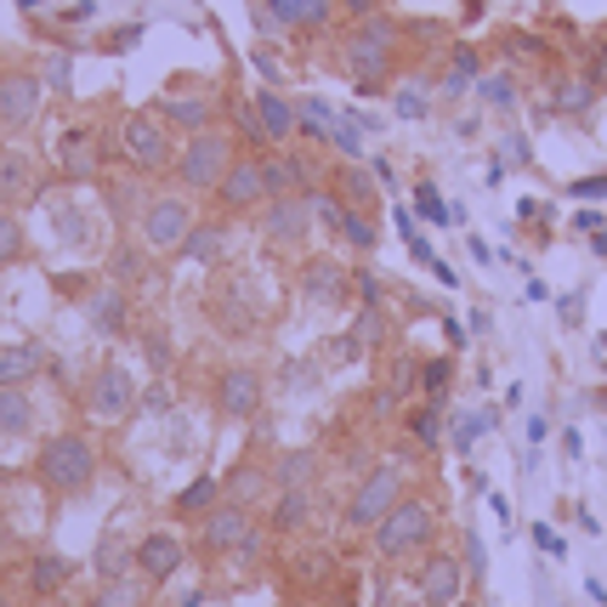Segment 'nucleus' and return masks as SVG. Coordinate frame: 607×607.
Here are the masks:
<instances>
[{"instance_id": "1", "label": "nucleus", "mask_w": 607, "mask_h": 607, "mask_svg": "<svg viewBox=\"0 0 607 607\" xmlns=\"http://www.w3.org/2000/svg\"><path fill=\"white\" fill-rule=\"evenodd\" d=\"M397 45H403V29H397L386 12H370V18L352 23V34H346V45H341V69L352 74V85L370 97V91H381V85L392 80Z\"/></svg>"}, {"instance_id": "7", "label": "nucleus", "mask_w": 607, "mask_h": 607, "mask_svg": "<svg viewBox=\"0 0 607 607\" xmlns=\"http://www.w3.org/2000/svg\"><path fill=\"white\" fill-rule=\"evenodd\" d=\"M154 114H160L171 131L193 136V131L216 125V114H222V85H193V80H176V85H165V91H160Z\"/></svg>"}, {"instance_id": "53", "label": "nucleus", "mask_w": 607, "mask_h": 607, "mask_svg": "<svg viewBox=\"0 0 607 607\" xmlns=\"http://www.w3.org/2000/svg\"><path fill=\"white\" fill-rule=\"evenodd\" d=\"M454 607H488V601H477V596H461V601H454Z\"/></svg>"}, {"instance_id": "18", "label": "nucleus", "mask_w": 607, "mask_h": 607, "mask_svg": "<svg viewBox=\"0 0 607 607\" xmlns=\"http://www.w3.org/2000/svg\"><path fill=\"white\" fill-rule=\"evenodd\" d=\"M58 165L69 182H97L103 176V136H97L91 125H69L58 136Z\"/></svg>"}, {"instance_id": "10", "label": "nucleus", "mask_w": 607, "mask_h": 607, "mask_svg": "<svg viewBox=\"0 0 607 607\" xmlns=\"http://www.w3.org/2000/svg\"><path fill=\"white\" fill-rule=\"evenodd\" d=\"M313 193H273L262 205V239L279 244V250H301L313 233Z\"/></svg>"}, {"instance_id": "24", "label": "nucleus", "mask_w": 607, "mask_h": 607, "mask_svg": "<svg viewBox=\"0 0 607 607\" xmlns=\"http://www.w3.org/2000/svg\"><path fill=\"white\" fill-rule=\"evenodd\" d=\"M313 517H318V494L313 488H279L273 494V512H267L273 534H307Z\"/></svg>"}, {"instance_id": "5", "label": "nucleus", "mask_w": 607, "mask_h": 607, "mask_svg": "<svg viewBox=\"0 0 607 607\" xmlns=\"http://www.w3.org/2000/svg\"><path fill=\"white\" fill-rule=\"evenodd\" d=\"M193 205H188V193H148L142 199V216H136V239L148 256H176L182 239L193 233Z\"/></svg>"}, {"instance_id": "45", "label": "nucleus", "mask_w": 607, "mask_h": 607, "mask_svg": "<svg viewBox=\"0 0 607 607\" xmlns=\"http://www.w3.org/2000/svg\"><path fill=\"white\" fill-rule=\"evenodd\" d=\"M352 290H358L364 307H381V295H386V290H381V279H375L370 267H364V273H352Z\"/></svg>"}, {"instance_id": "21", "label": "nucleus", "mask_w": 607, "mask_h": 607, "mask_svg": "<svg viewBox=\"0 0 607 607\" xmlns=\"http://www.w3.org/2000/svg\"><path fill=\"white\" fill-rule=\"evenodd\" d=\"M324 188L341 199L346 211H370V216H375V205H381V188L370 182V171H364L358 160H341V165L324 176Z\"/></svg>"}, {"instance_id": "2", "label": "nucleus", "mask_w": 607, "mask_h": 607, "mask_svg": "<svg viewBox=\"0 0 607 607\" xmlns=\"http://www.w3.org/2000/svg\"><path fill=\"white\" fill-rule=\"evenodd\" d=\"M370 545H375L381 563H415V556H426L437 545V512H432V499L403 494L392 512L370 528Z\"/></svg>"}, {"instance_id": "40", "label": "nucleus", "mask_w": 607, "mask_h": 607, "mask_svg": "<svg viewBox=\"0 0 607 607\" xmlns=\"http://www.w3.org/2000/svg\"><path fill=\"white\" fill-rule=\"evenodd\" d=\"M109 279H114V284H125V290H131V284H142V250H136V244H120V250H114Z\"/></svg>"}, {"instance_id": "11", "label": "nucleus", "mask_w": 607, "mask_h": 607, "mask_svg": "<svg viewBox=\"0 0 607 607\" xmlns=\"http://www.w3.org/2000/svg\"><path fill=\"white\" fill-rule=\"evenodd\" d=\"M136 375L120 364V358H109V364H97V375L85 381V409L97 415V421H120V415H131L136 409Z\"/></svg>"}, {"instance_id": "41", "label": "nucleus", "mask_w": 607, "mask_h": 607, "mask_svg": "<svg viewBox=\"0 0 607 607\" xmlns=\"http://www.w3.org/2000/svg\"><path fill=\"white\" fill-rule=\"evenodd\" d=\"M330 142H335V154H341V160H364V125L335 120V125H330Z\"/></svg>"}, {"instance_id": "9", "label": "nucleus", "mask_w": 607, "mask_h": 607, "mask_svg": "<svg viewBox=\"0 0 607 607\" xmlns=\"http://www.w3.org/2000/svg\"><path fill=\"white\" fill-rule=\"evenodd\" d=\"M466 585H472V568L461 563L454 550H426L421 556V568H415V596L426 601V607H454L466 596Z\"/></svg>"}, {"instance_id": "48", "label": "nucleus", "mask_w": 607, "mask_h": 607, "mask_svg": "<svg viewBox=\"0 0 607 607\" xmlns=\"http://www.w3.org/2000/svg\"><path fill=\"white\" fill-rule=\"evenodd\" d=\"M426 109H432V103H426L421 91H403V97H397V114H403V120H421Z\"/></svg>"}, {"instance_id": "42", "label": "nucleus", "mask_w": 607, "mask_h": 607, "mask_svg": "<svg viewBox=\"0 0 607 607\" xmlns=\"http://www.w3.org/2000/svg\"><path fill=\"white\" fill-rule=\"evenodd\" d=\"M448 386H454V358H426L421 364V392L426 397H443Z\"/></svg>"}, {"instance_id": "23", "label": "nucleus", "mask_w": 607, "mask_h": 607, "mask_svg": "<svg viewBox=\"0 0 607 607\" xmlns=\"http://www.w3.org/2000/svg\"><path fill=\"white\" fill-rule=\"evenodd\" d=\"M85 313H91V330H97V335H125V330H131V290L109 279L103 290L85 301Z\"/></svg>"}, {"instance_id": "38", "label": "nucleus", "mask_w": 607, "mask_h": 607, "mask_svg": "<svg viewBox=\"0 0 607 607\" xmlns=\"http://www.w3.org/2000/svg\"><path fill=\"white\" fill-rule=\"evenodd\" d=\"M23 250H29V233H23V222H18L12 211H0V267L23 262Z\"/></svg>"}, {"instance_id": "13", "label": "nucleus", "mask_w": 607, "mask_h": 607, "mask_svg": "<svg viewBox=\"0 0 607 607\" xmlns=\"http://www.w3.org/2000/svg\"><path fill=\"white\" fill-rule=\"evenodd\" d=\"M250 534H256V512H244L233 499H216L205 517H199V550L205 556H233Z\"/></svg>"}, {"instance_id": "12", "label": "nucleus", "mask_w": 607, "mask_h": 607, "mask_svg": "<svg viewBox=\"0 0 607 607\" xmlns=\"http://www.w3.org/2000/svg\"><path fill=\"white\" fill-rule=\"evenodd\" d=\"M267 205V176H262V154H239L227 165V176L216 182V211L222 216H244Z\"/></svg>"}, {"instance_id": "34", "label": "nucleus", "mask_w": 607, "mask_h": 607, "mask_svg": "<svg viewBox=\"0 0 607 607\" xmlns=\"http://www.w3.org/2000/svg\"><path fill=\"white\" fill-rule=\"evenodd\" d=\"M477 52H472V45H454V58H448V69H443V80H437V91L443 97H461V91H472L477 85Z\"/></svg>"}, {"instance_id": "4", "label": "nucleus", "mask_w": 607, "mask_h": 607, "mask_svg": "<svg viewBox=\"0 0 607 607\" xmlns=\"http://www.w3.org/2000/svg\"><path fill=\"white\" fill-rule=\"evenodd\" d=\"M233 136L222 125H205V131H193L182 148H176V182L182 193H216V182L227 176L233 165Z\"/></svg>"}, {"instance_id": "47", "label": "nucleus", "mask_w": 607, "mask_h": 607, "mask_svg": "<svg viewBox=\"0 0 607 607\" xmlns=\"http://www.w3.org/2000/svg\"><path fill=\"white\" fill-rule=\"evenodd\" d=\"M136 403H142L148 415H165V409H171V386H165V381H154V386H148Z\"/></svg>"}, {"instance_id": "54", "label": "nucleus", "mask_w": 607, "mask_h": 607, "mask_svg": "<svg viewBox=\"0 0 607 607\" xmlns=\"http://www.w3.org/2000/svg\"><path fill=\"white\" fill-rule=\"evenodd\" d=\"M0 607H12V601H7V596H0Z\"/></svg>"}, {"instance_id": "50", "label": "nucleus", "mask_w": 607, "mask_h": 607, "mask_svg": "<svg viewBox=\"0 0 607 607\" xmlns=\"http://www.w3.org/2000/svg\"><path fill=\"white\" fill-rule=\"evenodd\" d=\"M335 7L352 18V23H358V18H370V12H381V0H335Z\"/></svg>"}, {"instance_id": "43", "label": "nucleus", "mask_w": 607, "mask_h": 607, "mask_svg": "<svg viewBox=\"0 0 607 607\" xmlns=\"http://www.w3.org/2000/svg\"><path fill=\"white\" fill-rule=\"evenodd\" d=\"M142 352H148V370H171V341L160 335V330H142Z\"/></svg>"}, {"instance_id": "28", "label": "nucleus", "mask_w": 607, "mask_h": 607, "mask_svg": "<svg viewBox=\"0 0 607 607\" xmlns=\"http://www.w3.org/2000/svg\"><path fill=\"white\" fill-rule=\"evenodd\" d=\"M262 7L279 18V29H324L335 0H262Z\"/></svg>"}, {"instance_id": "37", "label": "nucleus", "mask_w": 607, "mask_h": 607, "mask_svg": "<svg viewBox=\"0 0 607 607\" xmlns=\"http://www.w3.org/2000/svg\"><path fill=\"white\" fill-rule=\"evenodd\" d=\"M477 97H483L488 109L512 114V109H517V80H512V74H477Z\"/></svg>"}, {"instance_id": "39", "label": "nucleus", "mask_w": 607, "mask_h": 607, "mask_svg": "<svg viewBox=\"0 0 607 607\" xmlns=\"http://www.w3.org/2000/svg\"><path fill=\"white\" fill-rule=\"evenodd\" d=\"M590 103H596V85H590V80H563V85H556V97H550L556 114H579V109H590Z\"/></svg>"}, {"instance_id": "55", "label": "nucleus", "mask_w": 607, "mask_h": 607, "mask_svg": "<svg viewBox=\"0 0 607 607\" xmlns=\"http://www.w3.org/2000/svg\"><path fill=\"white\" fill-rule=\"evenodd\" d=\"M415 607H426V601H421V596H415Z\"/></svg>"}, {"instance_id": "3", "label": "nucleus", "mask_w": 607, "mask_h": 607, "mask_svg": "<svg viewBox=\"0 0 607 607\" xmlns=\"http://www.w3.org/2000/svg\"><path fill=\"white\" fill-rule=\"evenodd\" d=\"M34 477L52 488V494H85L97 483V443L80 432H58L45 437L34 454Z\"/></svg>"}, {"instance_id": "14", "label": "nucleus", "mask_w": 607, "mask_h": 607, "mask_svg": "<svg viewBox=\"0 0 607 607\" xmlns=\"http://www.w3.org/2000/svg\"><path fill=\"white\" fill-rule=\"evenodd\" d=\"M262 397H267V381L256 364H227L216 375V415L222 421H250L262 409Z\"/></svg>"}, {"instance_id": "49", "label": "nucleus", "mask_w": 607, "mask_h": 607, "mask_svg": "<svg viewBox=\"0 0 607 607\" xmlns=\"http://www.w3.org/2000/svg\"><path fill=\"white\" fill-rule=\"evenodd\" d=\"M568 193H574V199H607V176H585V182H574Z\"/></svg>"}, {"instance_id": "22", "label": "nucleus", "mask_w": 607, "mask_h": 607, "mask_svg": "<svg viewBox=\"0 0 607 607\" xmlns=\"http://www.w3.org/2000/svg\"><path fill=\"white\" fill-rule=\"evenodd\" d=\"M34 188H40V165L23 154V148H0V211L23 205Z\"/></svg>"}, {"instance_id": "32", "label": "nucleus", "mask_w": 607, "mask_h": 607, "mask_svg": "<svg viewBox=\"0 0 607 607\" xmlns=\"http://www.w3.org/2000/svg\"><path fill=\"white\" fill-rule=\"evenodd\" d=\"M34 375H40V346H29V341L0 346V386H29Z\"/></svg>"}, {"instance_id": "6", "label": "nucleus", "mask_w": 607, "mask_h": 607, "mask_svg": "<svg viewBox=\"0 0 607 607\" xmlns=\"http://www.w3.org/2000/svg\"><path fill=\"white\" fill-rule=\"evenodd\" d=\"M403 494H409V477H403L397 466H370L364 483L352 488V499L341 505V523H346L352 534H370Z\"/></svg>"}, {"instance_id": "52", "label": "nucleus", "mask_w": 607, "mask_h": 607, "mask_svg": "<svg viewBox=\"0 0 607 607\" xmlns=\"http://www.w3.org/2000/svg\"><path fill=\"white\" fill-rule=\"evenodd\" d=\"M534 539H539V550H550V556H563V539H556L550 528H534Z\"/></svg>"}, {"instance_id": "17", "label": "nucleus", "mask_w": 607, "mask_h": 607, "mask_svg": "<svg viewBox=\"0 0 607 607\" xmlns=\"http://www.w3.org/2000/svg\"><path fill=\"white\" fill-rule=\"evenodd\" d=\"M295 290L307 301H318V307H341V301L352 295V273L335 256H307L295 267Z\"/></svg>"}, {"instance_id": "16", "label": "nucleus", "mask_w": 607, "mask_h": 607, "mask_svg": "<svg viewBox=\"0 0 607 607\" xmlns=\"http://www.w3.org/2000/svg\"><path fill=\"white\" fill-rule=\"evenodd\" d=\"M40 103H45V80L40 74H29V69L0 74V125L7 131H29L40 120Z\"/></svg>"}, {"instance_id": "36", "label": "nucleus", "mask_w": 607, "mask_h": 607, "mask_svg": "<svg viewBox=\"0 0 607 607\" xmlns=\"http://www.w3.org/2000/svg\"><path fill=\"white\" fill-rule=\"evenodd\" d=\"M409 437H421L426 448L443 443V397H426L421 409H409Z\"/></svg>"}, {"instance_id": "29", "label": "nucleus", "mask_w": 607, "mask_h": 607, "mask_svg": "<svg viewBox=\"0 0 607 607\" xmlns=\"http://www.w3.org/2000/svg\"><path fill=\"white\" fill-rule=\"evenodd\" d=\"M267 472H273V488H313L318 483V454L313 448H284Z\"/></svg>"}, {"instance_id": "15", "label": "nucleus", "mask_w": 607, "mask_h": 607, "mask_svg": "<svg viewBox=\"0 0 607 607\" xmlns=\"http://www.w3.org/2000/svg\"><path fill=\"white\" fill-rule=\"evenodd\" d=\"M182 568H188V539H182V534L154 528V534L136 539V574H142L148 585H171Z\"/></svg>"}, {"instance_id": "25", "label": "nucleus", "mask_w": 607, "mask_h": 607, "mask_svg": "<svg viewBox=\"0 0 607 607\" xmlns=\"http://www.w3.org/2000/svg\"><path fill=\"white\" fill-rule=\"evenodd\" d=\"M91 574L114 585V579H131L136 574V539H120V534H103L91 550Z\"/></svg>"}, {"instance_id": "8", "label": "nucleus", "mask_w": 607, "mask_h": 607, "mask_svg": "<svg viewBox=\"0 0 607 607\" xmlns=\"http://www.w3.org/2000/svg\"><path fill=\"white\" fill-rule=\"evenodd\" d=\"M120 148H125V160H131L136 171H171V165H176L171 125H165L154 109L125 114V125H120Z\"/></svg>"}, {"instance_id": "30", "label": "nucleus", "mask_w": 607, "mask_h": 607, "mask_svg": "<svg viewBox=\"0 0 607 607\" xmlns=\"http://www.w3.org/2000/svg\"><path fill=\"white\" fill-rule=\"evenodd\" d=\"M29 432H34L29 386H0V437H29Z\"/></svg>"}, {"instance_id": "44", "label": "nucleus", "mask_w": 607, "mask_h": 607, "mask_svg": "<svg viewBox=\"0 0 607 607\" xmlns=\"http://www.w3.org/2000/svg\"><path fill=\"white\" fill-rule=\"evenodd\" d=\"M415 205L426 211V222H437V227L448 222V211H443V199H437V188H432V182H415Z\"/></svg>"}, {"instance_id": "51", "label": "nucleus", "mask_w": 607, "mask_h": 607, "mask_svg": "<svg viewBox=\"0 0 607 607\" xmlns=\"http://www.w3.org/2000/svg\"><path fill=\"white\" fill-rule=\"evenodd\" d=\"M136 40H142V29L131 23V29H120V34L109 40V52H131V45H136Z\"/></svg>"}, {"instance_id": "27", "label": "nucleus", "mask_w": 607, "mask_h": 607, "mask_svg": "<svg viewBox=\"0 0 607 607\" xmlns=\"http://www.w3.org/2000/svg\"><path fill=\"white\" fill-rule=\"evenodd\" d=\"M182 262H199V267H216L222 256H227V227L211 216V222H193V233L182 239V250H176Z\"/></svg>"}, {"instance_id": "46", "label": "nucleus", "mask_w": 607, "mask_h": 607, "mask_svg": "<svg viewBox=\"0 0 607 607\" xmlns=\"http://www.w3.org/2000/svg\"><path fill=\"white\" fill-rule=\"evenodd\" d=\"M131 601H136V590H131V579H114V585H109L103 596H97L91 607H131Z\"/></svg>"}, {"instance_id": "26", "label": "nucleus", "mask_w": 607, "mask_h": 607, "mask_svg": "<svg viewBox=\"0 0 607 607\" xmlns=\"http://www.w3.org/2000/svg\"><path fill=\"white\" fill-rule=\"evenodd\" d=\"M267 488H273V472H262L256 461H244V466H233V472L222 477V499L244 505V512H256ZM273 494H279V488H273Z\"/></svg>"}, {"instance_id": "19", "label": "nucleus", "mask_w": 607, "mask_h": 607, "mask_svg": "<svg viewBox=\"0 0 607 607\" xmlns=\"http://www.w3.org/2000/svg\"><path fill=\"white\" fill-rule=\"evenodd\" d=\"M250 114H256L262 148H290V142H295V131H301V109H295V103H284V97H279L273 85L250 97Z\"/></svg>"}, {"instance_id": "20", "label": "nucleus", "mask_w": 607, "mask_h": 607, "mask_svg": "<svg viewBox=\"0 0 607 607\" xmlns=\"http://www.w3.org/2000/svg\"><path fill=\"white\" fill-rule=\"evenodd\" d=\"M262 176H267V199L273 193H313V188H324V176L295 154V148H267L262 154Z\"/></svg>"}, {"instance_id": "35", "label": "nucleus", "mask_w": 607, "mask_h": 607, "mask_svg": "<svg viewBox=\"0 0 607 607\" xmlns=\"http://www.w3.org/2000/svg\"><path fill=\"white\" fill-rule=\"evenodd\" d=\"M216 499H222V483H216V477H193V483L176 494V512H182V517H205Z\"/></svg>"}, {"instance_id": "31", "label": "nucleus", "mask_w": 607, "mask_h": 607, "mask_svg": "<svg viewBox=\"0 0 607 607\" xmlns=\"http://www.w3.org/2000/svg\"><path fill=\"white\" fill-rule=\"evenodd\" d=\"M69 579H74V563H69V556H58V550H40L34 563H29V585H34V596H58Z\"/></svg>"}, {"instance_id": "33", "label": "nucleus", "mask_w": 607, "mask_h": 607, "mask_svg": "<svg viewBox=\"0 0 607 607\" xmlns=\"http://www.w3.org/2000/svg\"><path fill=\"white\" fill-rule=\"evenodd\" d=\"M335 239H341V244H352L358 256H370V250L381 244V227H375V216H370V211H341Z\"/></svg>"}]
</instances>
